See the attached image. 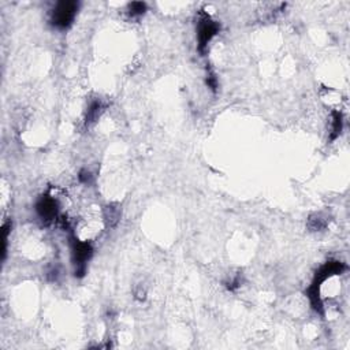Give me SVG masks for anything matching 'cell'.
Listing matches in <instances>:
<instances>
[{
    "mask_svg": "<svg viewBox=\"0 0 350 350\" xmlns=\"http://www.w3.org/2000/svg\"><path fill=\"white\" fill-rule=\"evenodd\" d=\"M345 268H346V265L344 263H341V261H328V263H326L318 271L314 283L308 289V297H309L311 305L314 307L315 311H318L320 314L323 312V302H321V298H320V286H321V283L326 282L327 279L332 277V275L341 274Z\"/></svg>",
    "mask_w": 350,
    "mask_h": 350,
    "instance_id": "1",
    "label": "cell"
},
{
    "mask_svg": "<svg viewBox=\"0 0 350 350\" xmlns=\"http://www.w3.org/2000/svg\"><path fill=\"white\" fill-rule=\"evenodd\" d=\"M93 255V248L88 241L73 238L71 241V260L74 264L75 277L82 278L86 272V264Z\"/></svg>",
    "mask_w": 350,
    "mask_h": 350,
    "instance_id": "2",
    "label": "cell"
},
{
    "mask_svg": "<svg viewBox=\"0 0 350 350\" xmlns=\"http://www.w3.org/2000/svg\"><path fill=\"white\" fill-rule=\"evenodd\" d=\"M219 31H221V25L207 14H201V17L198 19V25H197V41H198L197 47H198V52L201 55L205 54L208 44L219 33Z\"/></svg>",
    "mask_w": 350,
    "mask_h": 350,
    "instance_id": "3",
    "label": "cell"
},
{
    "mask_svg": "<svg viewBox=\"0 0 350 350\" xmlns=\"http://www.w3.org/2000/svg\"><path fill=\"white\" fill-rule=\"evenodd\" d=\"M77 11H78L77 1H59L52 10L51 24L58 29H67L73 24Z\"/></svg>",
    "mask_w": 350,
    "mask_h": 350,
    "instance_id": "4",
    "label": "cell"
},
{
    "mask_svg": "<svg viewBox=\"0 0 350 350\" xmlns=\"http://www.w3.org/2000/svg\"><path fill=\"white\" fill-rule=\"evenodd\" d=\"M36 211L38 216L43 219L44 223L49 224V223L55 222L58 218V203L54 197L45 194L37 201Z\"/></svg>",
    "mask_w": 350,
    "mask_h": 350,
    "instance_id": "5",
    "label": "cell"
},
{
    "mask_svg": "<svg viewBox=\"0 0 350 350\" xmlns=\"http://www.w3.org/2000/svg\"><path fill=\"white\" fill-rule=\"evenodd\" d=\"M104 110V105L100 100H95L91 103L89 108H88V112H86V118H85V123L89 126L92 125L93 122H96L100 117V114L103 112Z\"/></svg>",
    "mask_w": 350,
    "mask_h": 350,
    "instance_id": "6",
    "label": "cell"
},
{
    "mask_svg": "<svg viewBox=\"0 0 350 350\" xmlns=\"http://www.w3.org/2000/svg\"><path fill=\"white\" fill-rule=\"evenodd\" d=\"M342 115L339 112H334L332 114V125H331V140H335L342 130Z\"/></svg>",
    "mask_w": 350,
    "mask_h": 350,
    "instance_id": "7",
    "label": "cell"
},
{
    "mask_svg": "<svg viewBox=\"0 0 350 350\" xmlns=\"http://www.w3.org/2000/svg\"><path fill=\"white\" fill-rule=\"evenodd\" d=\"M104 218L108 226H115V224L118 223V221H119V218H121V214H119V211H118L117 208H114V207H107Z\"/></svg>",
    "mask_w": 350,
    "mask_h": 350,
    "instance_id": "8",
    "label": "cell"
},
{
    "mask_svg": "<svg viewBox=\"0 0 350 350\" xmlns=\"http://www.w3.org/2000/svg\"><path fill=\"white\" fill-rule=\"evenodd\" d=\"M145 11H147V4L142 1H133L131 4H129V14L131 17H140Z\"/></svg>",
    "mask_w": 350,
    "mask_h": 350,
    "instance_id": "9",
    "label": "cell"
},
{
    "mask_svg": "<svg viewBox=\"0 0 350 350\" xmlns=\"http://www.w3.org/2000/svg\"><path fill=\"white\" fill-rule=\"evenodd\" d=\"M207 85L216 92V88H218V78H216V74L214 73V70L211 67H208V74H207Z\"/></svg>",
    "mask_w": 350,
    "mask_h": 350,
    "instance_id": "10",
    "label": "cell"
},
{
    "mask_svg": "<svg viewBox=\"0 0 350 350\" xmlns=\"http://www.w3.org/2000/svg\"><path fill=\"white\" fill-rule=\"evenodd\" d=\"M78 178H80L82 184H89V182L92 181V174L88 171V170H82V171L80 172V175H78Z\"/></svg>",
    "mask_w": 350,
    "mask_h": 350,
    "instance_id": "11",
    "label": "cell"
}]
</instances>
